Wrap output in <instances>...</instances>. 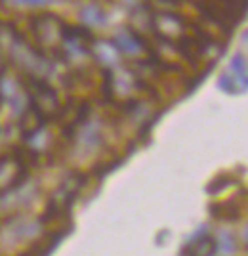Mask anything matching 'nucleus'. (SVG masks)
<instances>
[{
	"label": "nucleus",
	"mask_w": 248,
	"mask_h": 256,
	"mask_svg": "<svg viewBox=\"0 0 248 256\" xmlns=\"http://www.w3.org/2000/svg\"><path fill=\"white\" fill-rule=\"evenodd\" d=\"M220 246L224 248V252H233L235 250V239L231 237V234H222V237H220Z\"/></svg>",
	"instance_id": "obj_14"
},
{
	"label": "nucleus",
	"mask_w": 248,
	"mask_h": 256,
	"mask_svg": "<svg viewBox=\"0 0 248 256\" xmlns=\"http://www.w3.org/2000/svg\"><path fill=\"white\" fill-rule=\"evenodd\" d=\"M231 73L235 75V78H237L241 84L247 88L248 76H247V56L245 54L233 56V60H231Z\"/></svg>",
	"instance_id": "obj_11"
},
{
	"label": "nucleus",
	"mask_w": 248,
	"mask_h": 256,
	"mask_svg": "<svg viewBox=\"0 0 248 256\" xmlns=\"http://www.w3.org/2000/svg\"><path fill=\"white\" fill-rule=\"evenodd\" d=\"M40 226L48 234L67 235V232L71 230V214H69L67 208H59L55 204H48L46 212L40 218Z\"/></svg>",
	"instance_id": "obj_6"
},
{
	"label": "nucleus",
	"mask_w": 248,
	"mask_h": 256,
	"mask_svg": "<svg viewBox=\"0 0 248 256\" xmlns=\"http://www.w3.org/2000/svg\"><path fill=\"white\" fill-rule=\"evenodd\" d=\"M25 94L29 98V106L48 122L50 118H55L59 113V100L57 94L48 82H44L38 76H25Z\"/></svg>",
	"instance_id": "obj_2"
},
{
	"label": "nucleus",
	"mask_w": 248,
	"mask_h": 256,
	"mask_svg": "<svg viewBox=\"0 0 248 256\" xmlns=\"http://www.w3.org/2000/svg\"><path fill=\"white\" fill-rule=\"evenodd\" d=\"M48 2H57V0H48Z\"/></svg>",
	"instance_id": "obj_16"
},
{
	"label": "nucleus",
	"mask_w": 248,
	"mask_h": 256,
	"mask_svg": "<svg viewBox=\"0 0 248 256\" xmlns=\"http://www.w3.org/2000/svg\"><path fill=\"white\" fill-rule=\"evenodd\" d=\"M231 184H235V178H231L227 174L216 176L214 180L210 182V186H208V193H218L220 190H226L227 186H231Z\"/></svg>",
	"instance_id": "obj_13"
},
{
	"label": "nucleus",
	"mask_w": 248,
	"mask_h": 256,
	"mask_svg": "<svg viewBox=\"0 0 248 256\" xmlns=\"http://www.w3.org/2000/svg\"><path fill=\"white\" fill-rule=\"evenodd\" d=\"M220 88H222L224 92H227V94H241V92L247 90V88L235 78L233 73H224V75L220 76Z\"/></svg>",
	"instance_id": "obj_12"
},
{
	"label": "nucleus",
	"mask_w": 248,
	"mask_h": 256,
	"mask_svg": "<svg viewBox=\"0 0 248 256\" xmlns=\"http://www.w3.org/2000/svg\"><path fill=\"white\" fill-rule=\"evenodd\" d=\"M90 52H92V56H96L97 64L101 65V67L113 69L115 65L119 64L120 54L111 40H96L94 38V42L90 46Z\"/></svg>",
	"instance_id": "obj_8"
},
{
	"label": "nucleus",
	"mask_w": 248,
	"mask_h": 256,
	"mask_svg": "<svg viewBox=\"0 0 248 256\" xmlns=\"http://www.w3.org/2000/svg\"><path fill=\"white\" fill-rule=\"evenodd\" d=\"M241 208L243 204H239L237 201H229V203H220L210 206V214L218 218V220H226V222H235L241 216Z\"/></svg>",
	"instance_id": "obj_10"
},
{
	"label": "nucleus",
	"mask_w": 248,
	"mask_h": 256,
	"mask_svg": "<svg viewBox=\"0 0 248 256\" xmlns=\"http://www.w3.org/2000/svg\"><path fill=\"white\" fill-rule=\"evenodd\" d=\"M80 22L84 27H103L107 22V16L101 6L97 4H88L80 10Z\"/></svg>",
	"instance_id": "obj_9"
},
{
	"label": "nucleus",
	"mask_w": 248,
	"mask_h": 256,
	"mask_svg": "<svg viewBox=\"0 0 248 256\" xmlns=\"http://www.w3.org/2000/svg\"><path fill=\"white\" fill-rule=\"evenodd\" d=\"M187 27L189 23L172 12H159L153 16V34L161 42L176 46L178 40L187 32Z\"/></svg>",
	"instance_id": "obj_4"
},
{
	"label": "nucleus",
	"mask_w": 248,
	"mask_h": 256,
	"mask_svg": "<svg viewBox=\"0 0 248 256\" xmlns=\"http://www.w3.org/2000/svg\"><path fill=\"white\" fill-rule=\"evenodd\" d=\"M164 2H180V0H164Z\"/></svg>",
	"instance_id": "obj_15"
},
{
	"label": "nucleus",
	"mask_w": 248,
	"mask_h": 256,
	"mask_svg": "<svg viewBox=\"0 0 248 256\" xmlns=\"http://www.w3.org/2000/svg\"><path fill=\"white\" fill-rule=\"evenodd\" d=\"M29 166L21 159L19 151L13 150L11 155H2L0 157V195L10 193L15 188H19L27 180Z\"/></svg>",
	"instance_id": "obj_3"
},
{
	"label": "nucleus",
	"mask_w": 248,
	"mask_h": 256,
	"mask_svg": "<svg viewBox=\"0 0 248 256\" xmlns=\"http://www.w3.org/2000/svg\"><path fill=\"white\" fill-rule=\"evenodd\" d=\"M111 42L115 44V48L119 50L120 56H126L130 60L138 62V60H145L151 58L153 50L149 48V42L145 40V36H141L140 32H136L132 27H124L120 29Z\"/></svg>",
	"instance_id": "obj_5"
},
{
	"label": "nucleus",
	"mask_w": 248,
	"mask_h": 256,
	"mask_svg": "<svg viewBox=\"0 0 248 256\" xmlns=\"http://www.w3.org/2000/svg\"><path fill=\"white\" fill-rule=\"evenodd\" d=\"M65 23L54 14H42L32 22V34L36 40V50L42 54H55L61 58Z\"/></svg>",
	"instance_id": "obj_1"
},
{
	"label": "nucleus",
	"mask_w": 248,
	"mask_h": 256,
	"mask_svg": "<svg viewBox=\"0 0 248 256\" xmlns=\"http://www.w3.org/2000/svg\"><path fill=\"white\" fill-rule=\"evenodd\" d=\"M218 250V241L208 235V232H197V234L184 245L182 254H214Z\"/></svg>",
	"instance_id": "obj_7"
}]
</instances>
